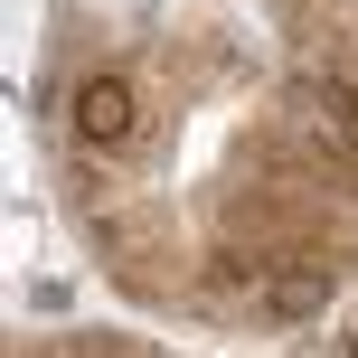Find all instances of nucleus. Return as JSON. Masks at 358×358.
<instances>
[{
	"mask_svg": "<svg viewBox=\"0 0 358 358\" xmlns=\"http://www.w3.org/2000/svg\"><path fill=\"white\" fill-rule=\"evenodd\" d=\"M66 113H76V142H85V151L132 142V85H123V76H85Z\"/></svg>",
	"mask_w": 358,
	"mask_h": 358,
	"instance_id": "f257e3e1",
	"label": "nucleus"
},
{
	"mask_svg": "<svg viewBox=\"0 0 358 358\" xmlns=\"http://www.w3.org/2000/svg\"><path fill=\"white\" fill-rule=\"evenodd\" d=\"M255 302L273 311V321H321L330 311V264H292V273H264V292Z\"/></svg>",
	"mask_w": 358,
	"mask_h": 358,
	"instance_id": "f03ea898",
	"label": "nucleus"
},
{
	"mask_svg": "<svg viewBox=\"0 0 358 358\" xmlns=\"http://www.w3.org/2000/svg\"><path fill=\"white\" fill-rule=\"evenodd\" d=\"M311 123H321L330 142H340L349 161H358V94H340V85H330V94H311Z\"/></svg>",
	"mask_w": 358,
	"mask_h": 358,
	"instance_id": "7ed1b4c3",
	"label": "nucleus"
},
{
	"mask_svg": "<svg viewBox=\"0 0 358 358\" xmlns=\"http://www.w3.org/2000/svg\"><path fill=\"white\" fill-rule=\"evenodd\" d=\"M349 349H358V330H349Z\"/></svg>",
	"mask_w": 358,
	"mask_h": 358,
	"instance_id": "20e7f679",
	"label": "nucleus"
}]
</instances>
